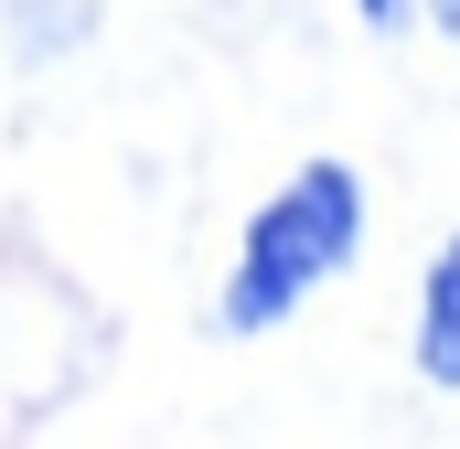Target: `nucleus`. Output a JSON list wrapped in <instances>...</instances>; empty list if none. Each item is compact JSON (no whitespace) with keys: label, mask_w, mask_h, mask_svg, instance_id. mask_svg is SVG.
<instances>
[{"label":"nucleus","mask_w":460,"mask_h":449,"mask_svg":"<svg viewBox=\"0 0 460 449\" xmlns=\"http://www.w3.org/2000/svg\"><path fill=\"white\" fill-rule=\"evenodd\" d=\"M353 246H364V182H353V161H300V172L257 204L215 321H226V332H279L322 278L353 268Z\"/></svg>","instance_id":"nucleus-1"},{"label":"nucleus","mask_w":460,"mask_h":449,"mask_svg":"<svg viewBox=\"0 0 460 449\" xmlns=\"http://www.w3.org/2000/svg\"><path fill=\"white\" fill-rule=\"evenodd\" d=\"M418 374L439 396H460V224H450V246L429 257V278H418Z\"/></svg>","instance_id":"nucleus-2"},{"label":"nucleus","mask_w":460,"mask_h":449,"mask_svg":"<svg viewBox=\"0 0 460 449\" xmlns=\"http://www.w3.org/2000/svg\"><path fill=\"white\" fill-rule=\"evenodd\" d=\"M353 11H364L375 32H407V22H418V0H353Z\"/></svg>","instance_id":"nucleus-3"},{"label":"nucleus","mask_w":460,"mask_h":449,"mask_svg":"<svg viewBox=\"0 0 460 449\" xmlns=\"http://www.w3.org/2000/svg\"><path fill=\"white\" fill-rule=\"evenodd\" d=\"M418 22H439V32L460 43V0H418Z\"/></svg>","instance_id":"nucleus-4"}]
</instances>
